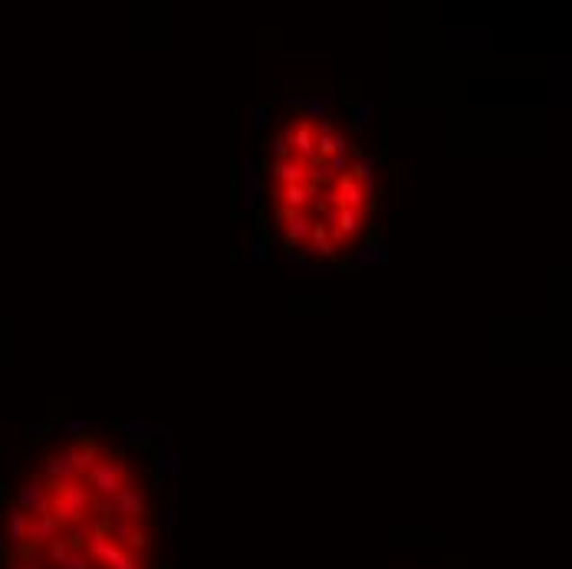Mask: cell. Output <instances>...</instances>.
Segmentation results:
<instances>
[{
  "instance_id": "cell-2",
  "label": "cell",
  "mask_w": 572,
  "mask_h": 569,
  "mask_svg": "<svg viewBox=\"0 0 572 569\" xmlns=\"http://www.w3.org/2000/svg\"><path fill=\"white\" fill-rule=\"evenodd\" d=\"M260 164L267 227L299 261H349L379 211V162L329 109H299Z\"/></svg>"
},
{
  "instance_id": "cell-1",
  "label": "cell",
  "mask_w": 572,
  "mask_h": 569,
  "mask_svg": "<svg viewBox=\"0 0 572 569\" xmlns=\"http://www.w3.org/2000/svg\"><path fill=\"white\" fill-rule=\"evenodd\" d=\"M162 497L145 454L73 428L13 487L0 569H165Z\"/></svg>"
}]
</instances>
